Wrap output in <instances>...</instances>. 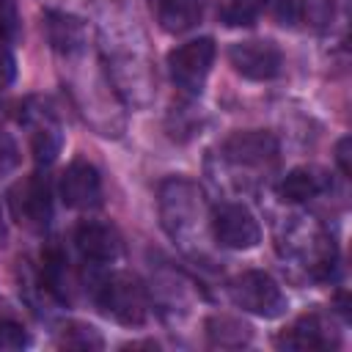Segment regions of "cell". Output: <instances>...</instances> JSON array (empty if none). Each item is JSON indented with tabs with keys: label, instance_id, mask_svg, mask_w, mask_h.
<instances>
[{
	"label": "cell",
	"instance_id": "cell-10",
	"mask_svg": "<svg viewBox=\"0 0 352 352\" xmlns=\"http://www.w3.org/2000/svg\"><path fill=\"white\" fill-rule=\"evenodd\" d=\"M74 245L82 253V258L94 264H107L121 256V236L113 226L99 220H85L74 231Z\"/></svg>",
	"mask_w": 352,
	"mask_h": 352
},
{
	"label": "cell",
	"instance_id": "cell-16",
	"mask_svg": "<svg viewBox=\"0 0 352 352\" xmlns=\"http://www.w3.org/2000/svg\"><path fill=\"white\" fill-rule=\"evenodd\" d=\"M206 333L217 346H242L250 338V327L231 316H212L206 322Z\"/></svg>",
	"mask_w": 352,
	"mask_h": 352
},
{
	"label": "cell",
	"instance_id": "cell-14",
	"mask_svg": "<svg viewBox=\"0 0 352 352\" xmlns=\"http://www.w3.org/2000/svg\"><path fill=\"white\" fill-rule=\"evenodd\" d=\"M47 33H50V41H52L55 52H60L63 58L82 52L85 44H88L85 25H82L77 16H69V14L52 11V14L47 16Z\"/></svg>",
	"mask_w": 352,
	"mask_h": 352
},
{
	"label": "cell",
	"instance_id": "cell-5",
	"mask_svg": "<svg viewBox=\"0 0 352 352\" xmlns=\"http://www.w3.org/2000/svg\"><path fill=\"white\" fill-rule=\"evenodd\" d=\"M209 228L214 242L228 250H250L261 239L256 217L242 204H220L209 217Z\"/></svg>",
	"mask_w": 352,
	"mask_h": 352
},
{
	"label": "cell",
	"instance_id": "cell-23",
	"mask_svg": "<svg viewBox=\"0 0 352 352\" xmlns=\"http://www.w3.org/2000/svg\"><path fill=\"white\" fill-rule=\"evenodd\" d=\"M336 160L341 165V173L349 176V138H341L338 146H336Z\"/></svg>",
	"mask_w": 352,
	"mask_h": 352
},
{
	"label": "cell",
	"instance_id": "cell-8",
	"mask_svg": "<svg viewBox=\"0 0 352 352\" xmlns=\"http://www.w3.org/2000/svg\"><path fill=\"white\" fill-rule=\"evenodd\" d=\"M228 60L236 74L248 80H272L283 69V52L272 41H236L228 50Z\"/></svg>",
	"mask_w": 352,
	"mask_h": 352
},
{
	"label": "cell",
	"instance_id": "cell-19",
	"mask_svg": "<svg viewBox=\"0 0 352 352\" xmlns=\"http://www.w3.org/2000/svg\"><path fill=\"white\" fill-rule=\"evenodd\" d=\"M19 38V11L16 0H0V41Z\"/></svg>",
	"mask_w": 352,
	"mask_h": 352
},
{
	"label": "cell",
	"instance_id": "cell-15",
	"mask_svg": "<svg viewBox=\"0 0 352 352\" xmlns=\"http://www.w3.org/2000/svg\"><path fill=\"white\" fill-rule=\"evenodd\" d=\"M324 190H327V176L322 170H316V168H294L278 184V195L283 201H289V204L311 201Z\"/></svg>",
	"mask_w": 352,
	"mask_h": 352
},
{
	"label": "cell",
	"instance_id": "cell-17",
	"mask_svg": "<svg viewBox=\"0 0 352 352\" xmlns=\"http://www.w3.org/2000/svg\"><path fill=\"white\" fill-rule=\"evenodd\" d=\"M58 344L66 346V349H99V346H102V336H99L91 324L72 322L69 327H63Z\"/></svg>",
	"mask_w": 352,
	"mask_h": 352
},
{
	"label": "cell",
	"instance_id": "cell-7",
	"mask_svg": "<svg viewBox=\"0 0 352 352\" xmlns=\"http://www.w3.org/2000/svg\"><path fill=\"white\" fill-rule=\"evenodd\" d=\"M11 206L22 226L41 231L50 226L52 217V198H50V182L41 173H30L11 190Z\"/></svg>",
	"mask_w": 352,
	"mask_h": 352
},
{
	"label": "cell",
	"instance_id": "cell-12",
	"mask_svg": "<svg viewBox=\"0 0 352 352\" xmlns=\"http://www.w3.org/2000/svg\"><path fill=\"white\" fill-rule=\"evenodd\" d=\"M22 118L30 124L33 135H30V146H33V160L38 165H50L58 151H60V126L55 121V116L44 107H36V110H25Z\"/></svg>",
	"mask_w": 352,
	"mask_h": 352
},
{
	"label": "cell",
	"instance_id": "cell-3",
	"mask_svg": "<svg viewBox=\"0 0 352 352\" xmlns=\"http://www.w3.org/2000/svg\"><path fill=\"white\" fill-rule=\"evenodd\" d=\"M96 302H99V308L107 316H113L116 322H121L126 327L146 322V292L126 272H118V275L104 278L99 283Z\"/></svg>",
	"mask_w": 352,
	"mask_h": 352
},
{
	"label": "cell",
	"instance_id": "cell-9",
	"mask_svg": "<svg viewBox=\"0 0 352 352\" xmlns=\"http://www.w3.org/2000/svg\"><path fill=\"white\" fill-rule=\"evenodd\" d=\"M60 198L72 209H94L102 201V176L88 160H74L60 176Z\"/></svg>",
	"mask_w": 352,
	"mask_h": 352
},
{
	"label": "cell",
	"instance_id": "cell-11",
	"mask_svg": "<svg viewBox=\"0 0 352 352\" xmlns=\"http://www.w3.org/2000/svg\"><path fill=\"white\" fill-rule=\"evenodd\" d=\"M336 344H338V338H336L333 327L319 314L300 316L292 327H286L275 338V346H280V349H297V352H305V349H327V346H336Z\"/></svg>",
	"mask_w": 352,
	"mask_h": 352
},
{
	"label": "cell",
	"instance_id": "cell-13",
	"mask_svg": "<svg viewBox=\"0 0 352 352\" xmlns=\"http://www.w3.org/2000/svg\"><path fill=\"white\" fill-rule=\"evenodd\" d=\"M157 25L165 33H187L201 22V0H148Z\"/></svg>",
	"mask_w": 352,
	"mask_h": 352
},
{
	"label": "cell",
	"instance_id": "cell-24",
	"mask_svg": "<svg viewBox=\"0 0 352 352\" xmlns=\"http://www.w3.org/2000/svg\"><path fill=\"white\" fill-rule=\"evenodd\" d=\"M6 236V223H3V206H0V239Z\"/></svg>",
	"mask_w": 352,
	"mask_h": 352
},
{
	"label": "cell",
	"instance_id": "cell-20",
	"mask_svg": "<svg viewBox=\"0 0 352 352\" xmlns=\"http://www.w3.org/2000/svg\"><path fill=\"white\" fill-rule=\"evenodd\" d=\"M28 346V333L22 324L0 319V352H11V349H22Z\"/></svg>",
	"mask_w": 352,
	"mask_h": 352
},
{
	"label": "cell",
	"instance_id": "cell-22",
	"mask_svg": "<svg viewBox=\"0 0 352 352\" xmlns=\"http://www.w3.org/2000/svg\"><path fill=\"white\" fill-rule=\"evenodd\" d=\"M14 77H16V60L11 55L8 41H0V85L14 82Z\"/></svg>",
	"mask_w": 352,
	"mask_h": 352
},
{
	"label": "cell",
	"instance_id": "cell-18",
	"mask_svg": "<svg viewBox=\"0 0 352 352\" xmlns=\"http://www.w3.org/2000/svg\"><path fill=\"white\" fill-rule=\"evenodd\" d=\"M264 3L275 14V19H280L283 25H297L305 19L311 0H264Z\"/></svg>",
	"mask_w": 352,
	"mask_h": 352
},
{
	"label": "cell",
	"instance_id": "cell-2",
	"mask_svg": "<svg viewBox=\"0 0 352 352\" xmlns=\"http://www.w3.org/2000/svg\"><path fill=\"white\" fill-rule=\"evenodd\" d=\"M228 294L236 308L264 316V319H278L289 308L286 294L278 286V280L261 270H248V272H239L236 278H231Z\"/></svg>",
	"mask_w": 352,
	"mask_h": 352
},
{
	"label": "cell",
	"instance_id": "cell-6",
	"mask_svg": "<svg viewBox=\"0 0 352 352\" xmlns=\"http://www.w3.org/2000/svg\"><path fill=\"white\" fill-rule=\"evenodd\" d=\"M223 157L236 168V170H270L278 162V143L270 132L261 129H248V132H234L223 143Z\"/></svg>",
	"mask_w": 352,
	"mask_h": 352
},
{
	"label": "cell",
	"instance_id": "cell-1",
	"mask_svg": "<svg viewBox=\"0 0 352 352\" xmlns=\"http://www.w3.org/2000/svg\"><path fill=\"white\" fill-rule=\"evenodd\" d=\"M201 217H204V195L190 179L173 176L160 184V220L173 239L182 242L190 239L198 231Z\"/></svg>",
	"mask_w": 352,
	"mask_h": 352
},
{
	"label": "cell",
	"instance_id": "cell-4",
	"mask_svg": "<svg viewBox=\"0 0 352 352\" xmlns=\"http://www.w3.org/2000/svg\"><path fill=\"white\" fill-rule=\"evenodd\" d=\"M214 63V41L212 38H192L168 52V72L173 82L187 94H201L209 72Z\"/></svg>",
	"mask_w": 352,
	"mask_h": 352
},
{
	"label": "cell",
	"instance_id": "cell-21",
	"mask_svg": "<svg viewBox=\"0 0 352 352\" xmlns=\"http://www.w3.org/2000/svg\"><path fill=\"white\" fill-rule=\"evenodd\" d=\"M19 165V148L8 132H0V179Z\"/></svg>",
	"mask_w": 352,
	"mask_h": 352
}]
</instances>
